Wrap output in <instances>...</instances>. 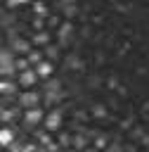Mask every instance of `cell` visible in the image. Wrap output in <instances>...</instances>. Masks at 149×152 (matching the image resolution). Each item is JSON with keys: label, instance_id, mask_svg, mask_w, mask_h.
I'll return each mask as SVG.
<instances>
[{"label": "cell", "instance_id": "obj_4", "mask_svg": "<svg viewBox=\"0 0 149 152\" xmlns=\"http://www.w3.org/2000/svg\"><path fill=\"white\" fill-rule=\"evenodd\" d=\"M19 104H21V107H26V109L38 107V104H40V95H38V93H33V90H26V93H21Z\"/></svg>", "mask_w": 149, "mask_h": 152}, {"label": "cell", "instance_id": "obj_34", "mask_svg": "<svg viewBox=\"0 0 149 152\" xmlns=\"http://www.w3.org/2000/svg\"><path fill=\"white\" fill-rule=\"evenodd\" d=\"M83 152H102V150H97V147H88V150H83Z\"/></svg>", "mask_w": 149, "mask_h": 152}, {"label": "cell", "instance_id": "obj_27", "mask_svg": "<svg viewBox=\"0 0 149 152\" xmlns=\"http://www.w3.org/2000/svg\"><path fill=\"white\" fill-rule=\"evenodd\" d=\"M43 26H45V17H35L33 19V28L35 31H43Z\"/></svg>", "mask_w": 149, "mask_h": 152}, {"label": "cell", "instance_id": "obj_1", "mask_svg": "<svg viewBox=\"0 0 149 152\" xmlns=\"http://www.w3.org/2000/svg\"><path fill=\"white\" fill-rule=\"evenodd\" d=\"M14 52H9V50H0V74L2 76H12L17 69H14Z\"/></svg>", "mask_w": 149, "mask_h": 152}, {"label": "cell", "instance_id": "obj_12", "mask_svg": "<svg viewBox=\"0 0 149 152\" xmlns=\"http://www.w3.org/2000/svg\"><path fill=\"white\" fill-rule=\"evenodd\" d=\"M14 142V131L7 126H0V145H12Z\"/></svg>", "mask_w": 149, "mask_h": 152}, {"label": "cell", "instance_id": "obj_18", "mask_svg": "<svg viewBox=\"0 0 149 152\" xmlns=\"http://www.w3.org/2000/svg\"><path fill=\"white\" fill-rule=\"evenodd\" d=\"M144 133H147V131H144L142 126H132V128H130V138H132V140H142Z\"/></svg>", "mask_w": 149, "mask_h": 152}, {"label": "cell", "instance_id": "obj_16", "mask_svg": "<svg viewBox=\"0 0 149 152\" xmlns=\"http://www.w3.org/2000/svg\"><path fill=\"white\" fill-rule=\"evenodd\" d=\"M33 14H35V17H45V14H47V5H45L43 0H35V2H33Z\"/></svg>", "mask_w": 149, "mask_h": 152}, {"label": "cell", "instance_id": "obj_11", "mask_svg": "<svg viewBox=\"0 0 149 152\" xmlns=\"http://www.w3.org/2000/svg\"><path fill=\"white\" fill-rule=\"evenodd\" d=\"M71 145H73V150H85V145H88V133H76L73 138H71Z\"/></svg>", "mask_w": 149, "mask_h": 152}, {"label": "cell", "instance_id": "obj_9", "mask_svg": "<svg viewBox=\"0 0 149 152\" xmlns=\"http://www.w3.org/2000/svg\"><path fill=\"white\" fill-rule=\"evenodd\" d=\"M66 66H69L71 71H83V69H85V62H83L78 55H69V57H66Z\"/></svg>", "mask_w": 149, "mask_h": 152}, {"label": "cell", "instance_id": "obj_23", "mask_svg": "<svg viewBox=\"0 0 149 152\" xmlns=\"http://www.w3.org/2000/svg\"><path fill=\"white\" fill-rule=\"evenodd\" d=\"M95 147H97V150H104V147H106V138H104L102 133L95 135Z\"/></svg>", "mask_w": 149, "mask_h": 152}, {"label": "cell", "instance_id": "obj_33", "mask_svg": "<svg viewBox=\"0 0 149 152\" xmlns=\"http://www.w3.org/2000/svg\"><path fill=\"white\" fill-rule=\"evenodd\" d=\"M123 152H137V147L135 145H128V147H123Z\"/></svg>", "mask_w": 149, "mask_h": 152}, {"label": "cell", "instance_id": "obj_2", "mask_svg": "<svg viewBox=\"0 0 149 152\" xmlns=\"http://www.w3.org/2000/svg\"><path fill=\"white\" fill-rule=\"evenodd\" d=\"M40 121H45V112L40 107H31V109L24 112V124L26 126H38Z\"/></svg>", "mask_w": 149, "mask_h": 152}, {"label": "cell", "instance_id": "obj_24", "mask_svg": "<svg viewBox=\"0 0 149 152\" xmlns=\"http://www.w3.org/2000/svg\"><path fill=\"white\" fill-rule=\"evenodd\" d=\"M14 119V109H2L0 112V121H12Z\"/></svg>", "mask_w": 149, "mask_h": 152}, {"label": "cell", "instance_id": "obj_7", "mask_svg": "<svg viewBox=\"0 0 149 152\" xmlns=\"http://www.w3.org/2000/svg\"><path fill=\"white\" fill-rule=\"evenodd\" d=\"M59 7H61V12H64L66 19H71V17L78 14V2L76 0H59Z\"/></svg>", "mask_w": 149, "mask_h": 152}, {"label": "cell", "instance_id": "obj_32", "mask_svg": "<svg viewBox=\"0 0 149 152\" xmlns=\"http://www.w3.org/2000/svg\"><path fill=\"white\" fill-rule=\"evenodd\" d=\"M21 152H35V145H26V147H21Z\"/></svg>", "mask_w": 149, "mask_h": 152}, {"label": "cell", "instance_id": "obj_19", "mask_svg": "<svg viewBox=\"0 0 149 152\" xmlns=\"http://www.w3.org/2000/svg\"><path fill=\"white\" fill-rule=\"evenodd\" d=\"M45 55H47L50 59H57V57H59V48H57V45H45Z\"/></svg>", "mask_w": 149, "mask_h": 152}, {"label": "cell", "instance_id": "obj_25", "mask_svg": "<svg viewBox=\"0 0 149 152\" xmlns=\"http://www.w3.org/2000/svg\"><path fill=\"white\" fill-rule=\"evenodd\" d=\"M104 152H123V145H121V142H109V145L104 147Z\"/></svg>", "mask_w": 149, "mask_h": 152}, {"label": "cell", "instance_id": "obj_13", "mask_svg": "<svg viewBox=\"0 0 149 152\" xmlns=\"http://www.w3.org/2000/svg\"><path fill=\"white\" fill-rule=\"evenodd\" d=\"M33 43H35V45H50V33H47V31H35Z\"/></svg>", "mask_w": 149, "mask_h": 152}, {"label": "cell", "instance_id": "obj_28", "mask_svg": "<svg viewBox=\"0 0 149 152\" xmlns=\"http://www.w3.org/2000/svg\"><path fill=\"white\" fill-rule=\"evenodd\" d=\"M14 69H17V71L28 69V59H17V62H14Z\"/></svg>", "mask_w": 149, "mask_h": 152}, {"label": "cell", "instance_id": "obj_31", "mask_svg": "<svg viewBox=\"0 0 149 152\" xmlns=\"http://www.w3.org/2000/svg\"><path fill=\"white\" fill-rule=\"evenodd\" d=\"M106 86H109V88H118V78H116V76H109Z\"/></svg>", "mask_w": 149, "mask_h": 152}, {"label": "cell", "instance_id": "obj_15", "mask_svg": "<svg viewBox=\"0 0 149 152\" xmlns=\"http://www.w3.org/2000/svg\"><path fill=\"white\" fill-rule=\"evenodd\" d=\"M90 114H92L95 119H104V116H106V107H104L102 102H97V104H92V109H90Z\"/></svg>", "mask_w": 149, "mask_h": 152}, {"label": "cell", "instance_id": "obj_26", "mask_svg": "<svg viewBox=\"0 0 149 152\" xmlns=\"http://www.w3.org/2000/svg\"><path fill=\"white\" fill-rule=\"evenodd\" d=\"M0 93H14V86L9 81H0Z\"/></svg>", "mask_w": 149, "mask_h": 152}, {"label": "cell", "instance_id": "obj_35", "mask_svg": "<svg viewBox=\"0 0 149 152\" xmlns=\"http://www.w3.org/2000/svg\"><path fill=\"white\" fill-rule=\"evenodd\" d=\"M61 152H78V150H61Z\"/></svg>", "mask_w": 149, "mask_h": 152}, {"label": "cell", "instance_id": "obj_22", "mask_svg": "<svg viewBox=\"0 0 149 152\" xmlns=\"http://www.w3.org/2000/svg\"><path fill=\"white\" fill-rule=\"evenodd\" d=\"M132 124H135V114H130L128 119H123V121H121V128H123V131H130Z\"/></svg>", "mask_w": 149, "mask_h": 152}, {"label": "cell", "instance_id": "obj_17", "mask_svg": "<svg viewBox=\"0 0 149 152\" xmlns=\"http://www.w3.org/2000/svg\"><path fill=\"white\" fill-rule=\"evenodd\" d=\"M26 57H28V64H38V62H43V52H40V50H31Z\"/></svg>", "mask_w": 149, "mask_h": 152}, {"label": "cell", "instance_id": "obj_5", "mask_svg": "<svg viewBox=\"0 0 149 152\" xmlns=\"http://www.w3.org/2000/svg\"><path fill=\"white\" fill-rule=\"evenodd\" d=\"M59 126H61V112H59V109L47 112V114H45V128H47V131H57Z\"/></svg>", "mask_w": 149, "mask_h": 152}, {"label": "cell", "instance_id": "obj_10", "mask_svg": "<svg viewBox=\"0 0 149 152\" xmlns=\"http://www.w3.org/2000/svg\"><path fill=\"white\" fill-rule=\"evenodd\" d=\"M35 74H38L40 78H47V76L52 74V62H47V59L38 62V64H35Z\"/></svg>", "mask_w": 149, "mask_h": 152}, {"label": "cell", "instance_id": "obj_20", "mask_svg": "<svg viewBox=\"0 0 149 152\" xmlns=\"http://www.w3.org/2000/svg\"><path fill=\"white\" fill-rule=\"evenodd\" d=\"M47 133H50V131H40V133H35V135H38V140H40V145H45V147L52 142V138H50Z\"/></svg>", "mask_w": 149, "mask_h": 152}, {"label": "cell", "instance_id": "obj_14", "mask_svg": "<svg viewBox=\"0 0 149 152\" xmlns=\"http://www.w3.org/2000/svg\"><path fill=\"white\" fill-rule=\"evenodd\" d=\"M59 90H61V81L59 78H50L45 83V93H59Z\"/></svg>", "mask_w": 149, "mask_h": 152}, {"label": "cell", "instance_id": "obj_8", "mask_svg": "<svg viewBox=\"0 0 149 152\" xmlns=\"http://www.w3.org/2000/svg\"><path fill=\"white\" fill-rule=\"evenodd\" d=\"M12 52L28 55V52H31V43H28V40H24V38H14V40H12Z\"/></svg>", "mask_w": 149, "mask_h": 152}, {"label": "cell", "instance_id": "obj_30", "mask_svg": "<svg viewBox=\"0 0 149 152\" xmlns=\"http://www.w3.org/2000/svg\"><path fill=\"white\" fill-rule=\"evenodd\" d=\"M73 119H78V121H88V112H83V109H80V112H76V114H73Z\"/></svg>", "mask_w": 149, "mask_h": 152}, {"label": "cell", "instance_id": "obj_21", "mask_svg": "<svg viewBox=\"0 0 149 152\" xmlns=\"http://www.w3.org/2000/svg\"><path fill=\"white\" fill-rule=\"evenodd\" d=\"M71 138H73V135H69V133H59V138H57L59 147H66V145H71Z\"/></svg>", "mask_w": 149, "mask_h": 152}, {"label": "cell", "instance_id": "obj_3", "mask_svg": "<svg viewBox=\"0 0 149 152\" xmlns=\"http://www.w3.org/2000/svg\"><path fill=\"white\" fill-rule=\"evenodd\" d=\"M73 31H76V28H73V24H71V21H61V24L57 26V38H59V43H61V45H66V43L71 40Z\"/></svg>", "mask_w": 149, "mask_h": 152}, {"label": "cell", "instance_id": "obj_29", "mask_svg": "<svg viewBox=\"0 0 149 152\" xmlns=\"http://www.w3.org/2000/svg\"><path fill=\"white\" fill-rule=\"evenodd\" d=\"M31 0H7V7H17V5H28Z\"/></svg>", "mask_w": 149, "mask_h": 152}, {"label": "cell", "instance_id": "obj_6", "mask_svg": "<svg viewBox=\"0 0 149 152\" xmlns=\"http://www.w3.org/2000/svg\"><path fill=\"white\" fill-rule=\"evenodd\" d=\"M35 81H38V74H35V69H24V71H19V86H24V88H31Z\"/></svg>", "mask_w": 149, "mask_h": 152}]
</instances>
